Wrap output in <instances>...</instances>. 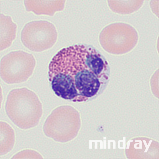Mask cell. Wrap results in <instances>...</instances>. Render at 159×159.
<instances>
[{"instance_id":"obj_1","label":"cell","mask_w":159,"mask_h":159,"mask_svg":"<svg viewBox=\"0 0 159 159\" xmlns=\"http://www.w3.org/2000/svg\"><path fill=\"white\" fill-rule=\"evenodd\" d=\"M110 76L104 57L86 44L61 49L49 66V80L55 93L75 102H87L100 93L108 85Z\"/></svg>"},{"instance_id":"obj_2","label":"cell","mask_w":159,"mask_h":159,"mask_svg":"<svg viewBox=\"0 0 159 159\" xmlns=\"http://www.w3.org/2000/svg\"><path fill=\"white\" fill-rule=\"evenodd\" d=\"M6 110L12 122L23 129L37 126L43 113L42 104L38 96L26 88L14 89L10 92Z\"/></svg>"},{"instance_id":"obj_3","label":"cell","mask_w":159,"mask_h":159,"mask_svg":"<svg viewBox=\"0 0 159 159\" xmlns=\"http://www.w3.org/2000/svg\"><path fill=\"white\" fill-rule=\"evenodd\" d=\"M35 65L34 57L23 51L11 52L1 63V76L7 84L23 83L31 75Z\"/></svg>"},{"instance_id":"obj_4","label":"cell","mask_w":159,"mask_h":159,"mask_svg":"<svg viewBox=\"0 0 159 159\" xmlns=\"http://www.w3.org/2000/svg\"><path fill=\"white\" fill-rule=\"evenodd\" d=\"M73 120L68 115L57 114L54 112L48 117L43 130L48 137L57 141L66 142L72 138Z\"/></svg>"},{"instance_id":"obj_5","label":"cell","mask_w":159,"mask_h":159,"mask_svg":"<svg viewBox=\"0 0 159 159\" xmlns=\"http://www.w3.org/2000/svg\"><path fill=\"white\" fill-rule=\"evenodd\" d=\"M2 122L1 125V153L5 155L12 149L15 143V134L13 130L7 124Z\"/></svg>"}]
</instances>
